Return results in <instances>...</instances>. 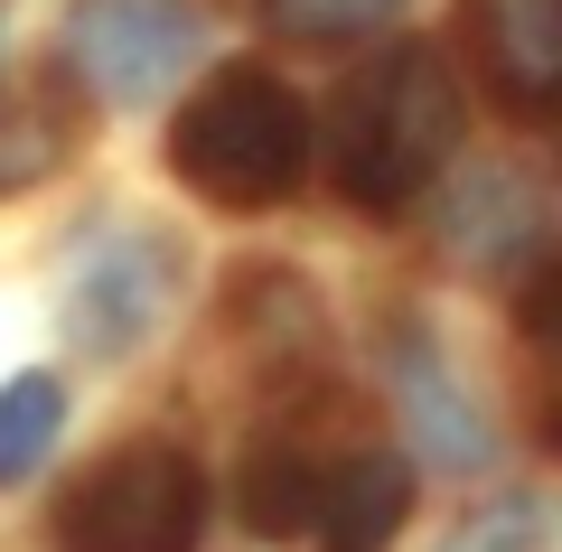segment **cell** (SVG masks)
<instances>
[{"instance_id":"cell-3","label":"cell","mask_w":562,"mask_h":552,"mask_svg":"<svg viewBox=\"0 0 562 552\" xmlns=\"http://www.w3.org/2000/svg\"><path fill=\"white\" fill-rule=\"evenodd\" d=\"M57 552H198L206 469L179 440H132L57 496Z\"/></svg>"},{"instance_id":"cell-10","label":"cell","mask_w":562,"mask_h":552,"mask_svg":"<svg viewBox=\"0 0 562 552\" xmlns=\"http://www.w3.org/2000/svg\"><path fill=\"white\" fill-rule=\"evenodd\" d=\"M235 506H244V525L262 543H301L310 515H319V459L291 450V440H262L244 459V477H235Z\"/></svg>"},{"instance_id":"cell-5","label":"cell","mask_w":562,"mask_h":552,"mask_svg":"<svg viewBox=\"0 0 562 552\" xmlns=\"http://www.w3.org/2000/svg\"><path fill=\"white\" fill-rule=\"evenodd\" d=\"M206 47V10L198 0H76L66 10V66L94 103L140 113L198 66Z\"/></svg>"},{"instance_id":"cell-7","label":"cell","mask_w":562,"mask_h":552,"mask_svg":"<svg viewBox=\"0 0 562 552\" xmlns=\"http://www.w3.org/2000/svg\"><path fill=\"white\" fill-rule=\"evenodd\" d=\"M469 38L506 113L543 122L562 94V0H469Z\"/></svg>"},{"instance_id":"cell-6","label":"cell","mask_w":562,"mask_h":552,"mask_svg":"<svg viewBox=\"0 0 562 552\" xmlns=\"http://www.w3.org/2000/svg\"><path fill=\"white\" fill-rule=\"evenodd\" d=\"M384 375H394L403 431H413V450L431 459V469L479 477L487 459H497V431H487L479 394L450 375V356L431 347V328H422V318H394V328H384Z\"/></svg>"},{"instance_id":"cell-2","label":"cell","mask_w":562,"mask_h":552,"mask_svg":"<svg viewBox=\"0 0 562 552\" xmlns=\"http://www.w3.org/2000/svg\"><path fill=\"white\" fill-rule=\"evenodd\" d=\"M169 169L216 216H262L310 178V103L272 66H216L169 122Z\"/></svg>"},{"instance_id":"cell-14","label":"cell","mask_w":562,"mask_h":552,"mask_svg":"<svg viewBox=\"0 0 562 552\" xmlns=\"http://www.w3.org/2000/svg\"><path fill=\"white\" fill-rule=\"evenodd\" d=\"M47 169H57V132L38 113H0V198L29 188V178H47Z\"/></svg>"},{"instance_id":"cell-1","label":"cell","mask_w":562,"mask_h":552,"mask_svg":"<svg viewBox=\"0 0 562 552\" xmlns=\"http://www.w3.org/2000/svg\"><path fill=\"white\" fill-rule=\"evenodd\" d=\"M450 150H460V85L422 38L366 57L328 113V178L366 216H403Z\"/></svg>"},{"instance_id":"cell-12","label":"cell","mask_w":562,"mask_h":552,"mask_svg":"<svg viewBox=\"0 0 562 552\" xmlns=\"http://www.w3.org/2000/svg\"><path fill=\"white\" fill-rule=\"evenodd\" d=\"M262 20L301 47H338V38H375L384 20H403V0H262Z\"/></svg>"},{"instance_id":"cell-8","label":"cell","mask_w":562,"mask_h":552,"mask_svg":"<svg viewBox=\"0 0 562 552\" xmlns=\"http://www.w3.org/2000/svg\"><path fill=\"white\" fill-rule=\"evenodd\" d=\"M441 235L460 262L479 272H516V262H543V198L525 169H469L441 206Z\"/></svg>"},{"instance_id":"cell-4","label":"cell","mask_w":562,"mask_h":552,"mask_svg":"<svg viewBox=\"0 0 562 552\" xmlns=\"http://www.w3.org/2000/svg\"><path fill=\"white\" fill-rule=\"evenodd\" d=\"M179 300V244L160 225H94L66 262V337H76L94 365L150 347V328Z\"/></svg>"},{"instance_id":"cell-9","label":"cell","mask_w":562,"mask_h":552,"mask_svg":"<svg viewBox=\"0 0 562 552\" xmlns=\"http://www.w3.org/2000/svg\"><path fill=\"white\" fill-rule=\"evenodd\" d=\"M403 515H413V469L394 450H357L319 469V515H310L319 552H394Z\"/></svg>"},{"instance_id":"cell-11","label":"cell","mask_w":562,"mask_h":552,"mask_svg":"<svg viewBox=\"0 0 562 552\" xmlns=\"http://www.w3.org/2000/svg\"><path fill=\"white\" fill-rule=\"evenodd\" d=\"M57 431H66V384L57 375H20L0 394V487L38 477V459L57 450Z\"/></svg>"},{"instance_id":"cell-13","label":"cell","mask_w":562,"mask_h":552,"mask_svg":"<svg viewBox=\"0 0 562 552\" xmlns=\"http://www.w3.org/2000/svg\"><path fill=\"white\" fill-rule=\"evenodd\" d=\"M441 552H553V515H543V496H497V506L460 515Z\"/></svg>"}]
</instances>
